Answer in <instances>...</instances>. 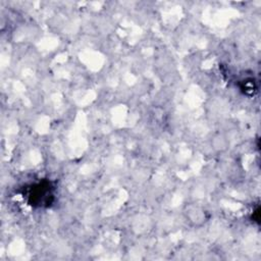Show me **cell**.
Listing matches in <instances>:
<instances>
[{"instance_id":"1","label":"cell","mask_w":261,"mask_h":261,"mask_svg":"<svg viewBox=\"0 0 261 261\" xmlns=\"http://www.w3.org/2000/svg\"><path fill=\"white\" fill-rule=\"evenodd\" d=\"M52 188L49 182H40L33 186L32 191L29 194L32 205H47L51 203L53 197Z\"/></svg>"}]
</instances>
